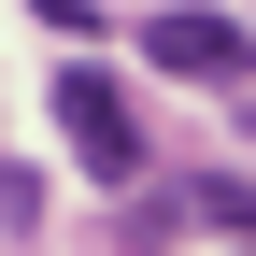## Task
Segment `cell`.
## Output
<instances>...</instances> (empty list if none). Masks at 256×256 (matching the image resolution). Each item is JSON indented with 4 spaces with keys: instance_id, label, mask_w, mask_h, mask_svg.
<instances>
[{
    "instance_id": "obj_1",
    "label": "cell",
    "mask_w": 256,
    "mask_h": 256,
    "mask_svg": "<svg viewBox=\"0 0 256 256\" xmlns=\"http://www.w3.org/2000/svg\"><path fill=\"white\" fill-rule=\"evenodd\" d=\"M142 57L185 72V86H242V72H256V28L214 14V0H171V14H142Z\"/></svg>"
},
{
    "instance_id": "obj_3",
    "label": "cell",
    "mask_w": 256,
    "mask_h": 256,
    "mask_svg": "<svg viewBox=\"0 0 256 256\" xmlns=\"http://www.w3.org/2000/svg\"><path fill=\"white\" fill-rule=\"evenodd\" d=\"M185 214H200V228H228V242L256 256V185H228V171H214V185H185Z\"/></svg>"
},
{
    "instance_id": "obj_2",
    "label": "cell",
    "mask_w": 256,
    "mask_h": 256,
    "mask_svg": "<svg viewBox=\"0 0 256 256\" xmlns=\"http://www.w3.org/2000/svg\"><path fill=\"white\" fill-rule=\"evenodd\" d=\"M57 128H72V156H86L100 185L142 171V114H128V86H114V72H57Z\"/></svg>"
}]
</instances>
